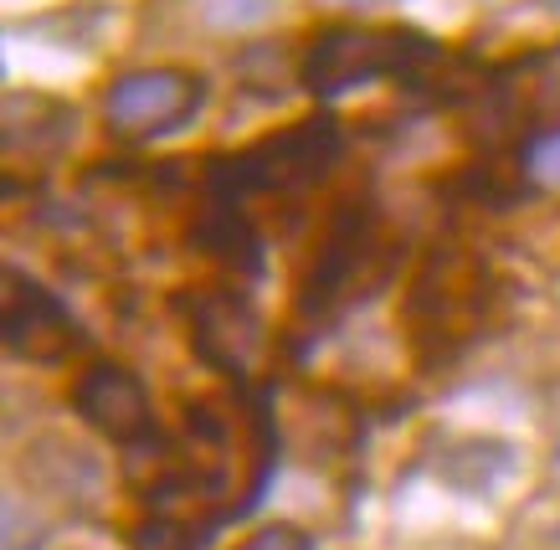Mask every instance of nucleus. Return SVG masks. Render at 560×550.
Segmentation results:
<instances>
[{
    "mask_svg": "<svg viewBox=\"0 0 560 550\" xmlns=\"http://www.w3.org/2000/svg\"><path fill=\"white\" fill-rule=\"evenodd\" d=\"M438 57V47L427 36L411 32H360V26H329L324 36H314V47L304 57V83L314 93H345L355 83H371L381 72H401L407 62H427Z\"/></svg>",
    "mask_w": 560,
    "mask_h": 550,
    "instance_id": "1",
    "label": "nucleus"
},
{
    "mask_svg": "<svg viewBox=\"0 0 560 550\" xmlns=\"http://www.w3.org/2000/svg\"><path fill=\"white\" fill-rule=\"evenodd\" d=\"M340 160V129L335 119H304L289 134H272L232 160V180L253 190H289L319 180Z\"/></svg>",
    "mask_w": 560,
    "mask_h": 550,
    "instance_id": "2",
    "label": "nucleus"
},
{
    "mask_svg": "<svg viewBox=\"0 0 560 550\" xmlns=\"http://www.w3.org/2000/svg\"><path fill=\"white\" fill-rule=\"evenodd\" d=\"M201 98H206L201 78L175 68H150V72H124L119 83L108 87L103 114L124 134H165V129H180L201 108Z\"/></svg>",
    "mask_w": 560,
    "mask_h": 550,
    "instance_id": "3",
    "label": "nucleus"
},
{
    "mask_svg": "<svg viewBox=\"0 0 560 550\" xmlns=\"http://www.w3.org/2000/svg\"><path fill=\"white\" fill-rule=\"evenodd\" d=\"M5 344H11V355L21 361H62L72 344H78V325H72L68 304L57 299L51 289L32 283L26 273H5Z\"/></svg>",
    "mask_w": 560,
    "mask_h": 550,
    "instance_id": "4",
    "label": "nucleus"
},
{
    "mask_svg": "<svg viewBox=\"0 0 560 550\" xmlns=\"http://www.w3.org/2000/svg\"><path fill=\"white\" fill-rule=\"evenodd\" d=\"M72 407L83 412V422H93L114 443H144L154 428L150 391L129 365H88L78 391H72Z\"/></svg>",
    "mask_w": 560,
    "mask_h": 550,
    "instance_id": "5",
    "label": "nucleus"
},
{
    "mask_svg": "<svg viewBox=\"0 0 560 550\" xmlns=\"http://www.w3.org/2000/svg\"><path fill=\"white\" fill-rule=\"evenodd\" d=\"M525 171L535 175L545 190H560V129H550V134H540L535 144H529Z\"/></svg>",
    "mask_w": 560,
    "mask_h": 550,
    "instance_id": "6",
    "label": "nucleus"
},
{
    "mask_svg": "<svg viewBox=\"0 0 560 550\" xmlns=\"http://www.w3.org/2000/svg\"><path fill=\"white\" fill-rule=\"evenodd\" d=\"M237 550H314V540H308L299 525H262V530L247 535Z\"/></svg>",
    "mask_w": 560,
    "mask_h": 550,
    "instance_id": "7",
    "label": "nucleus"
},
{
    "mask_svg": "<svg viewBox=\"0 0 560 550\" xmlns=\"http://www.w3.org/2000/svg\"><path fill=\"white\" fill-rule=\"evenodd\" d=\"M135 550H196V540H190L180 525H171V519H150V525L135 535Z\"/></svg>",
    "mask_w": 560,
    "mask_h": 550,
    "instance_id": "8",
    "label": "nucleus"
},
{
    "mask_svg": "<svg viewBox=\"0 0 560 550\" xmlns=\"http://www.w3.org/2000/svg\"><path fill=\"white\" fill-rule=\"evenodd\" d=\"M556 464H560V458H556Z\"/></svg>",
    "mask_w": 560,
    "mask_h": 550,
    "instance_id": "9",
    "label": "nucleus"
}]
</instances>
